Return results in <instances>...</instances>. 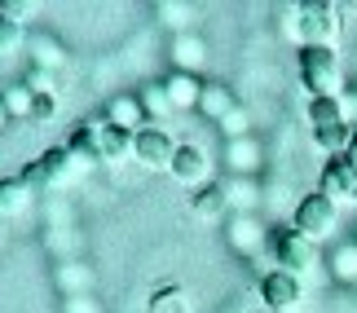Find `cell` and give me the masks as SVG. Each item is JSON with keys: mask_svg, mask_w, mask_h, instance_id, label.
<instances>
[{"mask_svg": "<svg viewBox=\"0 0 357 313\" xmlns=\"http://www.w3.org/2000/svg\"><path fill=\"white\" fill-rule=\"evenodd\" d=\"M300 79H305V89L313 98H335V89H340L335 49H313V45L300 49Z\"/></svg>", "mask_w": 357, "mask_h": 313, "instance_id": "1", "label": "cell"}, {"mask_svg": "<svg viewBox=\"0 0 357 313\" xmlns=\"http://www.w3.org/2000/svg\"><path fill=\"white\" fill-rule=\"evenodd\" d=\"M291 229H300L309 243L326 238V234L335 229V203L326 199V194H305V199H300V208H296Z\"/></svg>", "mask_w": 357, "mask_h": 313, "instance_id": "2", "label": "cell"}, {"mask_svg": "<svg viewBox=\"0 0 357 313\" xmlns=\"http://www.w3.org/2000/svg\"><path fill=\"white\" fill-rule=\"evenodd\" d=\"M340 31V18H335V5H326V0H309L305 9H300V40L313 49H331V40Z\"/></svg>", "mask_w": 357, "mask_h": 313, "instance_id": "3", "label": "cell"}, {"mask_svg": "<svg viewBox=\"0 0 357 313\" xmlns=\"http://www.w3.org/2000/svg\"><path fill=\"white\" fill-rule=\"evenodd\" d=\"M318 194H326L331 203H357V163L349 155H335L322 168V185Z\"/></svg>", "mask_w": 357, "mask_h": 313, "instance_id": "4", "label": "cell"}, {"mask_svg": "<svg viewBox=\"0 0 357 313\" xmlns=\"http://www.w3.org/2000/svg\"><path fill=\"white\" fill-rule=\"evenodd\" d=\"M132 159H137V163H146V168H155V172H163V168L172 172L176 146H172V137H168V132H163V128H155V124H146L142 132H137Z\"/></svg>", "mask_w": 357, "mask_h": 313, "instance_id": "5", "label": "cell"}, {"mask_svg": "<svg viewBox=\"0 0 357 313\" xmlns=\"http://www.w3.org/2000/svg\"><path fill=\"white\" fill-rule=\"evenodd\" d=\"M71 163H75V159H71V151H66V146H49V151L22 172V185H26V190H45V185H53V181H62V176L71 172Z\"/></svg>", "mask_w": 357, "mask_h": 313, "instance_id": "6", "label": "cell"}, {"mask_svg": "<svg viewBox=\"0 0 357 313\" xmlns=\"http://www.w3.org/2000/svg\"><path fill=\"white\" fill-rule=\"evenodd\" d=\"M260 300L269 305V313H291L300 300V278L287 274V269H273V274L260 278Z\"/></svg>", "mask_w": 357, "mask_h": 313, "instance_id": "7", "label": "cell"}, {"mask_svg": "<svg viewBox=\"0 0 357 313\" xmlns=\"http://www.w3.org/2000/svg\"><path fill=\"white\" fill-rule=\"evenodd\" d=\"M273 256H278V265L287 274H296V269L313 265V243L300 234V229H278V234H273Z\"/></svg>", "mask_w": 357, "mask_h": 313, "instance_id": "8", "label": "cell"}, {"mask_svg": "<svg viewBox=\"0 0 357 313\" xmlns=\"http://www.w3.org/2000/svg\"><path fill=\"white\" fill-rule=\"evenodd\" d=\"M93 128H98V142H102V159H128L132 146H137V132H123L115 128L111 119H89Z\"/></svg>", "mask_w": 357, "mask_h": 313, "instance_id": "9", "label": "cell"}, {"mask_svg": "<svg viewBox=\"0 0 357 313\" xmlns=\"http://www.w3.org/2000/svg\"><path fill=\"white\" fill-rule=\"evenodd\" d=\"M172 176L181 185H199L208 176V155L199 146H176V159H172Z\"/></svg>", "mask_w": 357, "mask_h": 313, "instance_id": "10", "label": "cell"}, {"mask_svg": "<svg viewBox=\"0 0 357 313\" xmlns=\"http://www.w3.org/2000/svg\"><path fill=\"white\" fill-rule=\"evenodd\" d=\"M66 151H71V159L75 163H102V142H98V128L89 124H79L75 132H71V142H66Z\"/></svg>", "mask_w": 357, "mask_h": 313, "instance_id": "11", "label": "cell"}, {"mask_svg": "<svg viewBox=\"0 0 357 313\" xmlns=\"http://www.w3.org/2000/svg\"><path fill=\"white\" fill-rule=\"evenodd\" d=\"M106 119H111L115 128H123V132H142V124H146V106H142V98H115L111 111H106Z\"/></svg>", "mask_w": 357, "mask_h": 313, "instance_id": "12", "label": "cell"}, {"mask_svg": "<svg viewBox=\"0 0 357 313\" xmlns=\"http://www.w3.org/2000/svg\"><path fill=\"white\" fill-rule=\"evenodd\" d=\"M163 93H168V102H172V111H181V106H199L203 98V84L195 75H185V71H176L168 84H163Z\"/></svg>", "mask_w": 357, "mask_h": 313, "instance_id": "13", "label": "cell"}, {"mask_svg": "<svg viewBox=\"0 0 357 313\" xmlns=\"http://www.w3.org/2000/svg\"><path fill=\"white\" fill-rule=\"evenodd\" d=\"M309 124H313V132L349 124V119H344V102H340V98H309Z\"/></svg>", "mask_w": 357, "mask_h": 313, "instance_id": "14", "label": "cell"}, {"mask_svg": "<svg viewBox=\"0 0 357 313\" xmlns=\"http://www.w3.org/2000/svg\"><path fill=\"white\" fill-rule=\"evenodd\" d=\"M199 111H203V115H212V119H229V115H234V98H229V89H225V84H203Z\"/></svg>", "mask_w": 357, "mask_h": 313, "instance_id": "15", "label": "cell"}, {"mask_svg": "<svg viewBox=\"0 0 357 313\" xmlns=\"http://www.w3.org/2000/svg\"><path fill=\"white\" fill-rule=\"evenodd\" d=\"M353 137H357V132H353L349 124H335V128H318V132H313V142H318L331 159L344 155V151H353Z\"/></svg>", "mask_w": 357, "mask_h": 313, "instance_id": "16", "label": "cell"}, {"mask_svg": "<svg viewBox=\"0 0 357 313\" xmlns=\"http://www.w3.org/2000/svg\"><path fill=\"white\" fill-rule=\"evenodd\" d=\"M0 106H5V115H18V119H36V89L26 84H13L5 98H0Z\"/></svg>", "mask_w": 357, "mask_h": 313, "instance_id": "17", "label": "cell"}, {"mask_svg": "<svg viewBox=\"0 0 357 313\" xmlns=\"http://www.w3.org/2000/svg\"><path fill=\"white\" fill-rule=\"evenodd\" d=\"M26 194H31V190L22 185V176H5V181H0V216H18L26 208Z\"/></svg>", "mask_w": 357, "mask_h": 313, "instance_id": "18", "label": "cell"}, {"mask_svg": "<svg viewBox=\"0 0 357 313\" xmlns=\"http://www.w3.org/2000/svg\"><path fill=\"white\" fill-rule=\"evenodd\" d=\"M150 313H190V300L181 287H159L150 296Z\"/></svg>", "mask_w": 357, "mask_h": 313, "instance_id": "19", "label": "cell"}, {"mask_svg": "<svg viewBox=\"0 0 357 313\" xmlns=\"http://www.w3.org/2000/svg\"><path fill=\"white\" fill-rule=\"evenodd\" d=\"M190 208H195V216H216V212L225 208V199H221V190H216V185H208V190H199V194H195Z\"/></svg>", "mask_w": 357, "mask_h": 313, "instance_id": "20", "label": "cell"}, {"mask_svg": "<svg viewBox=\"0 0 357 313\" xmlns=\"http://www.w3.org/2000/svg\"><path fill=\"white\" fill-rule=\"evenodd\" d=\"M31 13H36L31 0H0V18H9V22H18V26L31 18Z\"/></svg>", "mask_w": 357, "mask_h": 313, "instance_id": "21", "label": "cell"}, {"mask_svg": "<svg viewBox=\"0 0 357 313\" xmlns=\"http://www.w3.org/2000/svg\"><path fill=\"white\" fill-rule=\"evenodd\" d=\"M142 106H146V115H168L172 111V102H168V93H163V89H146L142 93Z\"/></svg>", "mask_w": 357, "mask_h": 313, "instance_id": "22", "label": "cell"}, {"mask_svg": "<svg viewBox=\"0 0 357 313\" xmlns=\"http://www.w3.org/2000/svg\"><path fill=\"white\" fill-rule=\"evenodd\" d=\"M18 45H22V26L9 22V18H0V53H13Z\"/></svg>", "mask_w": 357, "mask_h": 313, "instance_id": "23", "label": "cell"}, {"mask_svg": "<svg viewBox=\"0 0 357 313\" xmlns=\"http://www.w3.org/2000/svg\"><path fill=\"white\" fill-rule=\"evenodd\" d=\"M53 111H58V98L53 93H36V119H49Z\"/></svg>", "mask_w": 357, "mask_h": 313, "instance_id": "24", "label": "cell"}, {"mask_svg": "<svg viewBox=\"0 0 357 313\" xmlns=\"http://www.w3.org/2000/svg\"><path fill=\"white\" fill-rule=\"evenodd\" d=\"M349 159H353V163H357V137H353V151H349Z\"/></svg>", "mask_w": 357, "mask_h": 313, "instance_id": "25", "label": "cell"}, {"mask_svg": "<svg viewBox=\"0 0 357 313\" xmlns=\"http://www.w3.org/2000/svg\"><path fill=\"white\" fill-rule=\"evenodd\" d=\"M0 243H5V225H0Z\"/></svg>", "mask_w": 357, "mask_h": 313, "instance_id": "26", "label": "cell"}, {"mask_svg": "<svg viewBox=\"0 0 357 313\" xmlns=\"http://www.w3.org/2000/svg\"><path fill=\"white\" fill-rule=\"evenodd\" d=\"M0 115H5V106H0Z\"/></svg>", "mask_w": 357, "mask_h": 313, "instance_id": "27", "label": "cell"}]
</instances>
